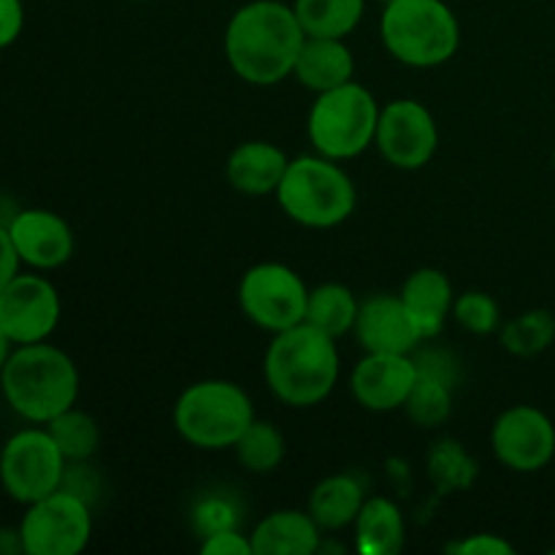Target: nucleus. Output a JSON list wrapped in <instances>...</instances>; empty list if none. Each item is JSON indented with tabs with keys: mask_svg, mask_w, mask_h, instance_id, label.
Segmentation results:
<instances>
[{
	"mask_svg": "<svg viewBox=\"0 0 555 555\" xmlns=\"http://www.w3.org/2000/svg\"><path fill=\"white\" fill-rule=\"evenodd\" d=\"M233 450H236L238 464L247 472H253V475H271V472L280 469V464L285 461V434H282L271 421L255 417V421L249 423L247 431H244L242 437H238V442L233 444Z\"/></svg>",
	"mask_w": 555,
	"mask_h": 555,
	"instance_id": "obj_25",
	"label": "nucleus"
},
{
	"mask_svg": "<svg viewBox=\"0 0 555 555\" xmlns=\"http://www.w3.org/2000/svg\"><path fill=\"white\" fill-rule=\"evenodd\" d=\"M385 3H388V0H385Z\"/></svg>",
	"mask_w": 555,
	"mask_h": 555,
	"instance_id": "obj_41",
	"label": "nucleus"
},
{
	"mask_svg": "<svg viewBox=\"0 0 555 555\" xmlns=\"http://www.w3.org/2000/svg\"><path fill=\"white\" fill-rule=\"evenodd\" d=\"M253 399L231 379H201L173 404L179 437L198 450H228L255 421Z\"/></svg>",
	"mask_w": 555,
	"mask_h": 555,
	"instance_id": "obj_6",
	"label": "nucleus"
},
{
	"mask_svg": "<svg viewBox=\"0 0 555 555\" xmlns=\"http://www.w3.org/2000/svg\"><path fill=\"white\" fill-rule=\"evenodd\" d=\"M399 296L404 307L410 309L412 318H415L423 339H434L453 314V282L444 271L431 269V266L412 271L404 285H401Z\"/></svg>",
	"mask_w": 555,
	"mask_h": 555,
	"instance_id": "obj_19",
	"label": "nucleus"
},
{
	"mask_svg": "<svg viewBox=\"0 0 555 555\" xmlns=\"http://www.w3.org/2000/svg\"><path fill=\"white\" fill-rule=\"evenodd\" d=\"M291 157L271 141H244L228 155L225 177L236 193L271 195L280 188Z\"/></svg>",
	"mask_w": 555,
	"mask_h": 555,
	"instance_id": "obj_17",
	"label": "nucleus"
},
{
	"mask_svg": "<svg viewBox=\"0 0 555 555\" xmlns=\"http://www.w3.org/2000/svg\"><path fill=\"white\" fill-rule=\"evenodd\" d=\"M25 30V3L22 0H0V49L20 41Z\"/></svg>",
	"mask_w": 555,
	"mask_h": 555,
	"instance_id": "obj_35",
	"label": "nucleus"
},
{
	"mask_svg": "<svg viewBox=\"0 0 555 555\" xmlns=\"http://www.w3.org/2000/svg\"><path fill=\"white\" fill-rule=\"evenodd\" d=\"M428 477L439 493L466 491L477 480V464L459 442L442 439L428 453Z\"/></svg>",
	"mask_w": 555,
	"mask_h": 555,
	"instance_id": "obj_28",
	"label": "nucleus"
},
{
	"mask_svg": "<svg viewBox=\"0 0 555 555\" xmlns=\"http://www.w3.org/2000/svg\"><path fill=\"white\" fill-rule=\"evenodd\" d=\"M491 448L499 464L520 475H531L553 461L555 426L540 406L515 404L493 423Z\"/></svg>",
	"mask_w": 555,
	"mask_h": 555,
	"instance_id": "obj_13",
	"label": "nucleus"
},
{
	"mask_svg": "<svg viewBox=\"0 0 555 555\" xmlns=\"http://www.w3.org/2000/svg\"><path fill=\"white\" fill-rule=\"evenodd\" d=\"M20 553H25L20 526H16V529H0V555H20Z\"/></svg>",
	"mask_w": 555,
	"mask_h": 555,
	"instance_id": "obj_37",
	"label": "nucleus"
},
{
	"mask_svg": "<svg viewBox=\"0 0 555 555\" xmlns=\"http://www.w3.org/2000/svg\"><path fill=\"white\" fill-rule=\"evenodd\" d=\"M280 209L293 222L314 231H328L350 220L356 211L358 193L350 173L323 155H301L291 160L280 188H276Z\"/></svg>",
	"mask_w": 555,
	"mask_h": 555,
	"instance_id": "obj_5",
	"label": "nucleus"
},
{
	"mask_svg": "<svg viewBox=\"0 0 555 555\" xmlns=\"http://www.w3.org/2000/svg\"><path fill=\"white\" fill-rule=\"evenodd\" d=\"M358 309H361V304L352 296L350 287L339 285V282H325V285L309 291L304 323L339 341L341 336L352 334V328H356Z\"/></svg>",
	"mask_w": 555,
	"mask_h": 555,
	"instance_id": "obj_23",
	"label": "nucleus"
},
{
	"mask_svg": "<svg viewBox=\"0 0 555 555\" xmlns=\"http://www.w3.org/2000/svg\"><path fill=\"white\" fill-rule=\"evenodd\" d=\"M553 166H555V155H553Z\"/></svg>",
	"mask_w": 555,
	"mask_h": 555,
	"instance_id": "obj_40",
	"label": "nucleus"
},
{
	"mask_svg": "<svg viewBox=\"0 0 555 555\" xmlns=\"http://www.w3.org/2000/svg\"><path fill=\"white\" fill-rule=\"evenodd\" d=\"M504 350L518 358H534L555 341V314L547 309H529L502 328Z\"/></svg>",
	"mask_w": 555,
	"mask_h": 555,
	"instance_id": "obj_27",
	"label": "nucleus"
},
{
	"mask_svg": "<svg viewBox=\"0 0 555 555\" xmlns=\"http://www.w3.org/2000/svg\"><path fill=\"white\" fill-rule=\"evenodd\" d=\"M11 350H14V345H11L9 336H5L3 328H0V372H3L5 361H9V356H11Z\"/></svg>",
	"mask_w": 555,
	"mask_h": 555,
	"instance_id": "obj_38",
	"label": "nucleus"
},
{
	"mask_svg": "<svg viewBox=\"0 0 555 555\" xmlns=\"http://www.w3.org/2000/svg\"><path fill=\"white\" fill-rule=\"evenodd\" d=\"M417 383V363L404 352H366L350 374L352 399L369 412L404 410Z\"/></svg>",
	"mask_w": 555,
	"mask_h": 555,
	"instance_id": "obj_14",
	"label": "nucleus"
},
{
	"mask_svg": "<svg viewBox=\"0 0 555 555\" xmlns=\"http://www.w3.org/2000/svg\"><path fill=\"white\" fill-rule=\"evenodd\" d=\"M81 390L74 358L49 341L20 345L0 372L5 404L27 423L47 426L60 412L76 406Z\"/></svg>",
	"mask_w": 555,
	"mask_h": 555,
	"instance_id": "obj_3",
	"label": "nucleus"
},
{
	"mask_svg": "<svg viewBox=\"0 0 555 555\" xmlns=\"http://www.w3.org/2000/svg\"><path fill=\"white\" fill-rule=\"evenodd\" d=\"M20 266H22V260H20V255H16L14 242H11L9 228L0 225V293H3V287L9 285L16 274H20Z\"/></svg>",
	"mask_w": 555,
	"mask_h": 555,
	"instance_id": "obj_36",
	"label": "nucleus"
},
{
	"mask_svg": "<svg viewBox=\"0 0 555 555\" xmlns=\"http://www.w3.org/2000/svg\"><path fill=\"white\" fill-rule=\"evenodd\" d=\"M415 363L421 377H434L439 383L450 385V388H455V383H459V363H455V358L450 352L426 350L415 358Z\"/></svg>",
	"mask_w": 555,
	"mask_h": 555,
	"instance_id": "obj_33",
	"label": "nucleus"
},
{
	"mask_svg": "<svg viewBox=\"0 0 555 555\" xmlns=\"http://www.w3.org/2000/svg\"><path fill=\"white\" fill-rule=\"evenodd\" d=\"M379 36L390 57L410 68L450 63L461 47V25L444 0H388Z\"/></svg>",
	"mask_w": 555,
	"mask_h": 555,
	"instance_id": "obj_4",
	"label": "nucleus"
},
{
	"mask_svg": "<svg viewBox=\"0 0 555 555\" xmlns=\"http://www.w3.org/2000/svg\"><path fill=\"white\" fill-rule=\"evenodd\" d=\"M379 106L372 90L356 79L318 92L307 117V135L314 152L331 160H352L374 144Z\"/></svg>",
	"mask_w": 555,
	"mask_h": 555,
	"instance_id": "obj_7",
	"label": "nucleus"
},
{
	"mask_svg": "<svg viewBox=\"0 0 555 555\" xmlns=\"http://www.w3.org/2000/svg\"><path fill=\"white\" fill-rule=\"evenodd\" d=\"M5 228L20 260L30 269L52 271L74 258V231L57 211L20 209Z\"/></svg>",
	"mask_w": 555,
	"mask_h": 555,
	"instance_id": "obj_15",
	"label": "nucleus"
},
{
	"mask_svg": "<svg viewBox=\"0 0 555 555\" xmlns=\"http://www.w3.org/2000/svg\"><path fill=\"white\" fill-rule=\"evenodd\" d=\"M193 529L201 540L217 531L238 529V509L225 496H204L193 507Z\"/></svg>",
	"mask_w": 555,
	"mask_h": 555,
	"instance_id": "obj_31",
	"label": "nucleus"
},
{
	"mask_svg": "<svg viewBox=\"0 0 555 555\" xmlns=\"http://www.w3.org/2000/svg\"><path fill=\"white\" fill-rule=\"evenodd\" d=\"M341 361L336 339L309 323L280 331L263 358L266 385L287 406H318L334 393Z\"/></svg>",
	"mask_w": 555,
	"mask_h": 555,
	"instance_id": "obj_2",
	"label": "nucleus"
},
{
	"mask_svg": "<svg viewBox=\"0 0 555 555\" xmlns=\"http://www.w3.org/2000/svg\"><path fill=\"white\" fill-rule=\"evenodd\" d=\"M68 461L52 434L43 428H22L0 448V488L16 504H33L63 486Z\"/></svg>",
	"mask_w": 555,
	"mask_h": 555,
	"instance_id": "obj_8",
	"label": "nucleus"
},
{
	"mask_svg": "<svg viewBox=\"0 0 555 555\" xmlns=\"http://www.w3.org/2000/svg\"><path fill=\"white\" fill-rule=\"evenodd\" d=\"M63 318V301L43 274H16L0 293V328L14 347L47 341Z\"/></svg>",
	"mask_w": 555,
	"mask_h": 555,
	"instance_id": "obj_12",
	"label": "nucleus"
},
{
	"mask_svg": "<svg viewBox=\"0 0 555 555\" xmlns=\"http://www.w3.org/2000/svg\"><path fill=\"white\" fill-rule=\"evenodd\" d=\"M125 3H146V0H125Z\"/></svg>",
	"mask_w": 555,
	"mask_h": 555,
	"instance_id": "obj_39",
	"label": "nucleus"
},
{
	"mask_svg": "<svg viewBox=\"0 0 555 555\" xmlns=\"http://www.w3.org/2000/svg\"><path fill=\"white\" fill-rule=\"evenodd\" d=\"M366 488L350 472L328 475L314 486L309 496V515L318 520L323 531H341L356 524L363 502H366Z\"/></svg>",
	"mask_w": 555,
	"mask_h": 555,
	"instance_id": "obj_22",
	"label": "nucleus"
},
{
	"mask_svg": "<svg viewBox=\"0 0 555 555\" xmlns=\"http://www.w3.org/2000/svg\"><path fill=\"white\" fill-rule=\"evenodd\" d=\"M404 412L410 421L421 428H437L444 426L453 415V388L434 377H421L412 388L410 399H406Z\"/></svg>",
	"mask_w": 555,
	"mask_h": 555,
	"instance_id": "obj_29",
	"label": "nucleus"
},
{
	"mask_svg": "<svg viewBox=\"0 0 555 555\" xmlns=\"http://www.w3.org/2000/svg\"><path fill=\"white\" fill-rule=\"evenodd\" d=\"M20 534L25 555H79L92 540V504L60 488L27 504Z\"/></svg>",
	"mask_w": 555,
	"mask_h": 555,
	"instance_id": "obj_9",
	"label": "nucleus"
},
{
	"mask_svg": "<svg viewBox=\"0 0 555 555\" xmlns=\"http://www.w3.org/2000/svg\"><path fill=\"white\" fill-rule=\"evenodd\" d=\"M255 555H314L323 545V529L301 509H276L249 534Z\"/></svg>",
	"mask_w": 555,
	"mask_h": 555,
	"instance_id": "obj_18",
	"label": "nucleus"
},
{
	"mask_svg": "<svg viewBox=\"0 0 555 555\" xmlns=\"http://www.w3.org/2000/svg\"><path fill=\"white\" fill-rule=\"evenodd\" d=\"M307 33L293 5L249 0L233 11L225 27V60L233 74L253 87H274L293 76Z\"/></svg>",
	"mask_w": 555,
	"mask_h": 555,
	"instance_id": "obj_1",
	"label": "nucleus"
},
{
	"mask_svg": "<svg viewBox=\"0 0 555 555\" xmlns=\"http://www.w3.org/2000/svg\"><path fill=\"white\" fill-rule=\"evenodd\" d=\"M444 551L455 555H513L515 547L504 537L480 531V534H466L464 540L450 542L444 545Z\"/></svg>",
	"mask_w": 555,
	"mask_h": 555,
	"instance_id": "obj_32",
	"label": "nucleus"
},
{
	"mask_svg": "<svg viewBox=\"0 0 555 555\" xmlns=\"http://www.w3.org/2000/svg\"><path fill=\"white\" fill-rule=\"evenodd\" d=\"M453 318L461 328L477 336L496 334L499 323H502V312H499L496 298H493L491 293L482 291H469L455 296Z\"/></svg>",
	"mask_w": 555,
	"mask_h": 555,
	"instance_id": "obj_30",
	"label": "nucleus"
},
{
	"mask_svg": "<svg viewBox=\"0 0 555 555\" xmlns=\"http://www.w3.org/2000/svg\"><path fill=\"white\" fill-rule=\"evenodd\" d=\"M304 33L312 38H347L366 14V0H296Z\"/></svg>",
	"mask_w": 555,
	"mask_h": 555,
	"instance_id": "obj_24",
	"label": "nucleus"
},
{
	"mask_svg": "<svg viewBox=\"0 0 555 555\" xmlns=\"http://www.w3.org/2000/svg\"><path fill=\"white\" fill-rule=\"evenodd\" d=\"M352 334L366 352H404V356H410L423 341L421 328H417L415 318L404 307L401 296H385V293L361 304Z\"/></svg>",
	"mask_w": 555,
	"mask_h": 555,
	"instance_id": "obj_16",
	"label": "nucleus"
},
{
	"mask_svg": "<svg viewBox=\"0 0 555 555\" xmlns=\"http://www.w3.org/2000/svg\"><path fill=\"white\" fill-rule=\"evenodd\" d=\"M374 146L379 155L401 171L428 166L439 150V128L431 108L415 98H396L379 108Z\"/></svg>",
	"mask_w": 555,
	"mask_h": 555,
	"instance_id": "obj_11",
	"label": "nucleus"
},
{
	"mask_svg": "<svg viewBox=\"0 0 555 555\" xmlns=\"http://www.w3.org/2000/svg\"><path fill=\"white\" fill-rule=\"evenodd\" d=\"M47 431L52 434V439L57 442L60 453L65 455L68 464L90 461L98 453V448H101V428H98L95 417L76 410V406L52 417L47 423Z\"/></svg>",
	"mask_w": 555,
	"mask_h": 555,
	"instance_id": "obj_26",
	"label": "nucleus"
},
{
	"mask_svg": "<svg viewBox=\"0 0 555 555\" xmlns=\"http://www.w3.org/2000/svg\"><path fill=\"white\" fill-rule=\"evenodd\" d=\"M293 76L312 92H328L347 85L356 76V57L345 38H312L307 36L301 54L296 60Z\"/></svg>",
	"mask_w": 555,
	"mask_h": 555,
	"instance_id": "obj_20",
	"label": "nucleus"
},
{
	"mask_svg": "<svg viewBox=\"0 0 555 555\" xmlns=\"http://www.w3.org/2000/svg\"><path fill=\"white\" fill-rule=\"evenodd\" d=\"M309 287L285 263H258L238 282V307L247 320L269 334L293 328L307 318Z\"/></svg>",
	"mask_w": 555,
	"mask_h": 555,
	"instance_id": "obj_10",
	"label": "nucleus"
},
{
	"mask_svg": "<svg viewBox=\"0 0 555 555\" xmlns=\"http://www.w3.org/2000/svg\"><path fill=\"white\" fill-rule=\"evenodd\" d=\"M204 555H255L253 540L238 529H225L201 540Z\"/></svg>",
	"mask_w": 555,
	"mask_h": 555,
	"instance_id": "obj_34",
	"label": "nucleus"
},
{
	"mask_svg": "<svg viewBox=\"0 0 555 555\" xmlns=\"http://www.w3.org/2000/svg\"><path fill=\"white\" fill-rule=\"evenodd\" d=\"M356 547L363 555H399L406 545V520L388 496H369L356 518Z\"/></svg>",
	"mask_w": 555,
	"mask_h": 555,
	"instance_id": "obj_21",
	"label": "nucleus"
}]
</instances>
